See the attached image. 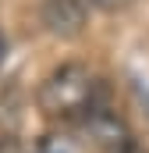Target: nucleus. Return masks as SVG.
<instances>
[{
	"mask_svg": "<svg viewBox=\"0 0 149 153\" xmlns=\"http://www.w3.org/2000/svg\"><path fill=\"white\" fill-rule=\"evenodd\" d=\"M92 93H96V78L89 75L82 64H64L60 71L43 82L39 89V103L46 114H78V111H96L92 107Z\"/></svg>",
	"mask_w": 149,
	"mask_h": 153,
	"instance_id": "nucleus-1",
	"label": "nucleus"
},
{
	"mask_svg": "<svg viewBox=\"0 0 149 153\" xmlns=\"http://www.w3.org/2000/svg\"><path fill=\"white\" fill-rule=\"evenodd\" d=\"M85 132L92 135L96 146H103L107 153H124L131 146V135H128L124 121L114 114V111H103V107H96V111L85 114Z\"/></svg>",
	"mask_w": 149,
	"mask_h": 153,
	"instance_id": "nucleus-2",
	"label": "nucleus"
},
{
	"mask_svg": "<svg viewBox=\"0 0 149 153\" xmlns=\"http://www.w3.org/2000/svg\"><path fill=\"white\" fill-rule=\"evenodd\" d=\"M43 25L60 39H71L85 29V4L82 0H46L43 4Z\"/></svg>",
	"mask_w": 149,
	"mask_h": 153,
	"instance_id": "nucleus-3",
	"label": "nucleus"
},
{
	"mask_svg": "<svg viewBox=\"0 0 149 153\" xmlns=\"http://www.w3.org/2000/svg\"><path fill=\"white\" fill-rule=\"evenodd\" d=\"M36 153H71V143L60 139V135H50V139H43L36 146Z\"/></svg>",
	"mask_w": 149,
	"mask_h": 153,
	"instance_id": "nucleus-4",
	"label": "nucleus"
},
{
	"mask_svg": "<svg viewBox=\"0 0 149 153\" xmlns=\"http://www.w3.org/2000/svg\"><path fill=\"white\" fill-rule=\"evenodd\" d=\"M92 4H96V7H107V11H110V7H121V4H128V0H92Z\"/></svg>",
	"mask_w": 149,
	"mask_h": 153,
	"instance_id": "nucleus-5",
	"label": "nucleus"
},
{
	"mask_svg": "<svg viewBox=\"0 0 149 153\" xmlns=\"http://www.w3.org/2000/svg\"><path fill=\"white\" fill-rule=\"evenodd\" d=\"M4 53H7V39H4V32H0V64H4Z\"/></svg>",
	"mask_w": 149,
	"mask_h": 153,
	"instance_id": "nucleus-6",
	"label": "nucleus"
},
{
	"mask_svg": "<svg viewBox=\"0 0 149 153\" xmlns=\"http://www.w3.org/2000/svg\"><path fill=\"white\" fill-rule=\"evenodd\" d=\"M124 153H142V150H139V146H135V143H131V146H128V150H124Z\"/></svg>",
	"mask_w": 149,
	"mask_h": 153,
	"instance_id": "nucleus-7",
	"label": "nucleus"
}]
</instances>
